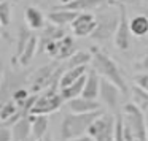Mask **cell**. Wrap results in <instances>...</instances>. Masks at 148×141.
Returning a JSON list of instances; mask_svg holds the SVG:
<instances>
[{
  "label": "cell",
  "mask_w": 148,
  "mask_h": 141,
  "mask_svg": "<svg viewBox=\"0 0 148 141\" xmlns=\"http://www.w3.org/2000/svg\"><path fill=\"white\" fill-rule=\"evenodd\" d=\"M91 54H92V59H91V64H92V70H96L103 79L110 81L112 84H115L121 94H127V84L124 81V76L121 73V68L118 67L115 60H113L110 56H107L105 52L99 51L97 48L91 49Z\"/></svg>",
  "instance_id": "6da1fadb"
},
{
  "label": "cell",
  "mask_w": 148,
  "mask_h": 141,
  "mask_svg": "<svg viewBox=\"0 0 148 141\" xmlns=\"http://www.w3.org/2000/svg\"><path fill=\"white\" fill-rule=\"evenodd\" d=\"M102 109L100 111H94V113H83V114H78V113H67L62 119L61 124V136L64 141L73 140V138H80L84 136L88 133V128L89 125L102 114Z\"/></svg>",
  "instance_id": "7a4b0ae2"
},
{
  "label": "cell",
  "mask_w": 148,
  "mask_h": 141,
  "mask_svg": "<svg viewBox=\"0 0 148 141\" xmlns=\"http://www.w3.org/2000/svg\"><path fill=\"white\" fill-rule=\"evenodd\" d=\"M64 71V65H59L58 62H51V64H46L43 67L37 68L29 78L30 92L40 94L51 86H59V81H61V76Z\"/></svg>",
  "instance_id": "3957f363"
},
{
  "label": "cell",
  "mask_w": 148,
  "mask_h": 141,
  "mask_svg": "<svg viewBox=\"0 0 148 141\" xmlns=\"http://www.w3.org/2000/svg\"><path fill=\"white\" fill-rule=\"evenodd\" d=\"M119 5H113V7H107V11L100 13L96 16L97 24L94 32L91 33V38L96 41H107V40L113 38L116 32V27L119 22Z\"/></svg>",
  "instance_id": "277c9868"
},
{
  "label": "cell",
  "mask_w": 148,
  "mask_h": 141,
  "mask_svg": "<svg viewBox=\"0 0 148 141\" xmlns=\"http://www.w3.org/2000/svg\"><path fill=\"white\" fill-rule=\"evenodd\" d=\"M123 117L135 140L147 141V119L145 113L138 106H135L134 103H126L123 106Z\"/></svg>",
  "instance_id": "5b68a950"
},
{
  "label": "cell",
  "mask_w": 148,
  "mask_h": 141,
  "mask_svg": "<svg viewBox=\"0 0 148 141\" xmlns=\"http://www.w3.org/2000/svg\"><path fill=\"white\" fill-rule=\"evenodd\" d=\"M58 87L59 86H51L46 90L40 92V95L37 97L35 103H34L32 109H30V114L48 116V114H51V113L58 111V109L64 105V98H62L61 94L58 92Z\"/></svg>",
  "instance_id": "8992f818"
},
{
  "label": "cell",
  "mask_w": 148,
  "mask_h": 141,
  "mask_svg": "<svg viewBox=\"0 0 148 141\" xmlns=\"http://www.w3.org/2000/svg\"><path fill=\"white\" fill-rule=\"evenodd\" d=\"M88 136L92 141H113L115 135V116L102 113L88 128Z\"/></svg>",
  "instance_id": "52a82bcc"
},
{
  "label": "cell",
  "mask_w": 148,
  "mask_h": 141,
  "mask_svg": "<svg viewBox=\"0 0 148 141\" xmlns=\"http://www.w3.org/2000/svg\"><path fill=\"white\" fill-rule=\"evenodd\" d=\"M27 81V73H18L13 70L3 71V78L0 83V108L3 103H7L8 100H11L13 92L19 87H24L23 84H26Z\"/></svg>",
  "instance_id": "ba28073f"
},
{
  "label": "cell",
  "mask_w": 148,
  "mask_h": 141,
  "mask_svg": "<svg viewBox=\"0 0 148 141\" xmlns=\"http://www.w3.org/2000/svg\"><path fill=\"white\" fill-rule=\"evenodd\" d=\"M115 46L119 51H127L131 48V40H132V33H131V27H129V18H127V11H126L124 5H119V22L115 32Z\"/></svg>",
  "instance_id": "9c48e42d"
},
{
  "label": "cell",
  "mask_w": 148,
  "mask_h": 141,
  "mask_svg": "<svg viewBox=\"0 0 148 141\" xmlns=\"http://www.w3.org/2000/svg\"><path fill=\"white\" fill-rule=\"evenodd\" d=\"M96 16L91 11H83V13H78L75 21L70 24V27L75 37H91V33L96 29Z\"/></svg>",
  "instance_id": "30bf717a"
},
{
  "label": "cell",
  "mask_w": 148,
  "mask_h": 141,
  "mask_svg": "<svg viewBox=\"0 0 148 141\" xmlns=\"http://www.w3.org/2000/svg\"><path fill=\"white\" fill-rule=\"evenodd\" d=\"M119 2H113V0H72L65 5H61L65 10H72L77 13H83V11H92L99 10V8H107L118 5Z\"/></svg>",
  "instance_id": "8fae6325"
},
{
  "label": "cell",
  "mask_w": 148,
  "mask_h": 141,
  "mask_svg": "<svg viewBox=\"0 0 148 141\" xmlns=\"http://www.w3.org/2000/svg\"><path fill=\"white\" fill-rule=\"evenodd\" d=\"M119 95H121V90L112 84L107 79H100V92H99V98L102 100L103 105H107L110 109H116L119 103Z\"/></svg>",
  "instance_id": "7c38bea8"
},
{
  "label": "cell",
  "mask_w": 148,
  "mask_h": 141,
  "mask_svg": "<svg viewBox=\"0 0 148 141\" xmlns=\"http://www.w3.org/2000/svg\"><path fill=\"white\" fill-rule=\"evenodd\" d=\"M64 27H59V26H54V24H46L45 27L42 29V33L38 35V52H42L45 49V46L51 41H58L61 40L62 37H65Z\"/></svg>",
  "instance_id": "4fadbf2b"
},
{
  "label": "cell",
  "mask_w": 148,
  "mask_h": 141,
  "mask_svg": "<svg viewBox=\"0 0 148 141\" xmlns=\"http://www.w3.org/2000/svg\"><path fill=\"white\" fill-rule=\"evenodd\" d=\"M67 106L70 109V113H94V111H100V103L97 100H91V98H84V97H77L73 100H69Z\"/></svg>",
  "instance_id": "5bb4252c"
},
{
  "label": "cell",
  "mask_w": 148,
  "mask_h": 141,
  "mask_svg": "<svg viewBox=\"0 0 148 141\" xmlns=\"http://www.w3.org/2000/svg\"><path fill=\"white\" fill-rule=\"evenodd\" d=\"M100 75L96 70H88L86 75V83H84V89L81 97L84 98H91V100H97L99 98V92H100Z\"/></svg>",
  "instance_id": "9a60e30c"
},
{
  "label": "cell",
  "mask_w": 148,
  "mask_h": 141,
  "mask_svg": "<svg viewBox=\"0 0 148 141\" xmlns=\"http://www.w3.org/2000/svg\"><path fill=\"white\" fill-rule=\"evenodd\" d=\"M77 16H78L77 11L65 10V8H62V7H56V10H53V11L48 13L46 19H48L51 24H54V26L64 27V26H67V24L73 22Z\"/></svg>",
  "instance_id": "2e32d148"
},
{
  "label": "cell",
  "mask_w": 148,
  "mask_h": 141,
  "mask_svg": "<svg viewBox=\"0 0 148 141\" xmlns=\"http://www.w3.org/2000/svg\"><path fill=\"white\" fill-rule=\"evenodd\" d=\"M24 21H26V26L30 30H42L46 26V18L42 13V10H38L37 7H26L24 10Z\"/></svg>",
  "instance_id": "e0dca14e"
},
{
  "label": "cell",
  "mask_w": 148,
  "mask_h": 141,
  "mask_svg": "<svg viewBox=\"0 0 148 141\" xmlns=\"http://www.w3.org/2000/svg\"><path fill=\"white\" fill-rule=\"evenodd\" d=\"M11 133H13L14 141H27L32 135V124H30V116L21 117L16 124L11 125Z\"/></svg>",
  "instance_id": "ac0fdd59"
},
{
  "label": "cell",
  "mask_w": 148,
  "mask_h": 141,
  "mask_svg": "<svg viewBox=\"0 0 148 141\" xmlns=\"http://www.w3.org/2000/svg\"><path fill=\"white\" fill-rule=\"evenodd\" d=\"M86 75H84V76H81L80 79L75 81L73 84H70V86L59 89V94H61V97L64 98V102H69V100L77 98V97H81L83 89H84V83H86Z\"/></svg>",
  "instance_id": "d6986e66"
},
{
  "label": "cell",
  "mask_w": 148,
  "mask_h": 141,
  "mask_svg": "<svg viewBox=\"0 0 148 141\" xmlns=\"http://www.w3.org/2000/svg\"><path fill=\"white\" fill-rule=\"evenodd\" d=\"M86 73H88V65H83V67H75V68H67V70L62 73V76H61V81H59V89L73 84L75 81H78L81 76H84Z\"/></svg>",
  "instance_id": "ffe728a7"
},
{
  "label": "cell",
  "mask_w": 148,
  "mask_h": 141,
  "mask_svg": "<svg viewBox=\"0 0 148 141\" xmlns=\"http://www.w3.org/2000/svg\"><path fill=\"white\" fill-rule=\"evenodd\" d=\"M129 27H131V33L134 37H142L148 35V18L147 14H137V16L129 19Z\"/></svg>",
  "instance_id": "44dd1931"
},
{
  "label": "cell",
  "mask_w": 148,
  "mask_h": 141,
  "mask_svg": "<svg viewBox=\"0 0 148 141\" xmlns=\"http://www.w3.org/2000/svg\"><path fill=\"white\" fill-rule=\"evenodd\" d=\"M37 51H38V35H32L29 40V43L26 45V49L23 51L21 57L18 59V64L21 67H27L32 62V59L35 57Z\"/></svg>",
  "instance_id": "7402d4cb"
},
{
  "label": "cell",
  "mask_w": 148,
  "mask_h": 141,
  "mask_svg": "<svg viewBox=\"0 0 148 141\" xmlns=\"http://www.w3.org/2000/svg\"><path fill=\"white\" fill-rule=\"evenodd\" d=\"M77 52V43H75L72 35H65L59 40V51H58V60L69 59Z\"/></svg>",
  "instance_id": "603a6c76"
},
{
  "label": "cell",
  "mask_w": 148,
  "mask_h": 141,
  "mask_svg": "<svg viewBox=\"0 0 148 141\" xmlns=\"http://www.w3.org/2000/svg\"><path fill=\"white\" fill-rule=\"evenodd\" d=\"M30 124H32V135L37 140H43V136L46 135L48 130V116H42V114H30Z\"/></svg>",
  "instance_id": "cb8c5ba5"
},
{
  "label": "cell",
  "mask_w": 148,
  "mask_h": 141,
  "mask_svg": "<svg viewBox=\"0 0 148 141\" xmlns=\"http://www.w3.org/2000/svg\"><path fill=\"white\" fill-rule=\"evenodd\" d=\"M32 35H34L32 30H30L26 24L19 26V29H18V40H16V52H14V57H13L14 62H18V59L21 57V54H23V51L26 49V45L29 43V40Z\"/></svg>",
  "instance_id": "d4e9b609"
},
{
  "label": "cell",
  "mask_w": 148,
  "mask_h": 141,
  "mask_svg": "<svg viewBox=\"0 0 148 141\" xmlns=\"http://www.w3.org/2000/svg\"><path fill=\"white\" fill-rule=\"evenodd\" d=\"M131 95H132V103H134L135 106H138L143 113L145 111L148 113V92L147 90H143L140 86L135 84L131 89Z\"/></svg>",
  "instance_id": "484cf974"
},
{
  "label": "cell",
  "mask_w": 148,
  "mask_h": 141,
  "mask_svg": "<svg viewBox=\"0 0 148 141\" xmlns=\"http://www.w3.org/2000/svg\"><path fill=\"white\" fill-rule=\"evenodd\" d=\"M92 59V54L88 51H77L72 57L67 59V68H75V67H83L88 65Z\"/></svg>",
  "instance_id": "4316f807"
},
{
  "label": "cell",
  "mask_w": 148,
  "mask_h": 141,
  "mask_svg": "<svg viewBox=\"0 0 148 141\" xmlns=\"http://www.w3.org/2000/svg\"><path fill=\"white\" fill-rule=\"evenodd\" d=\"M18 111H19V106H18L13 100H8L7 103H3L2 108H0V124L8 121L10 117H13Z\"/></svg>",
  "instance_id": "83f0119b"
},
{
  "label": "cell",
  "mask_w": 148,
  "mask_h": 141,
  "mask_svg": "<svg viewBox=\"0 0 148 141\" xmlns=\"http://www.w3.org/2000/svg\"><path fill=\"white\" fill-rule=\"evenodd\" d=\"M11 16H13V8H11V3L8 0L2 2L0 3V22H2V27H8L11 22Z\"/></svg>",
  "instance_id": "f1b7e54d"
},
{
  "label": "cell",
  "mask_w": 148,
  "mask_h": 141,
  "mask_svg": "<svg viewBox=\"0 0 148 141\" xmlns=\"http://www.w3.org/2000/svg\"><path fill=\"white\" fill-rule=\"evenodd\" d=\"M113 141H126L124 136V117L121 113L115 114V135H113Z\"/></svg>",
  "instance_id": "f546056e"
},
{
  "label": "cell",
  "mask_w": 148,
  "mask_h": 141,
  "mask_svg": "<svg viewBox=\"0 0 148 141\" xmlns=\"http://www.w3.org/2000/svg\"><path fill=\"white\" fill-rule=\"evenodd\" d=\"M30 97V94H29V90L26 89V87H19V89H16L13 92V97H11V100H13L14 103H16L18 106H21V105H24L26 103V100Z\"/></svg>",
  "instance_id": "4dcf8cb0"
},
{
  "label": "cell",
  "mask_w": 148,
  "mask_h": 141,
  "mask_svg": "<svg viewBox=\"0 0 148 141\" xmlns=\"http://www.w3.org/2000/svg\"><path fill=\"white\" fill-rule=\"evenodd\" d=\"M134 68L137 71H143V73H148V49L137 59V62L134 64Z\"/></svg>",
  "instance_id": "1f68e13d"
},
{
  "label": "cell",
  "mask_w": 148,
  "mask_h": 141,
  "mask_svg": "<svg viewBox=\"0 0 148 141\" xmlns=\"http://www.w3.org/2000/svg\"><path fill=\"white\" fill-rule=\"evenodd\" d=\"M135 84L140 86L143 90H147V92H148V73L137 75V76H135Z\"/></svg>",
  "instance_id": "d6a6232c"
},
{
  "label": "cell",
  "mask_w": 148,
  "mask_h": 141,
  "mask_svg": "<svg viewBox=\"0 0 148 141\" xmlns=\"http://www.w3.org/2000/svg\"><path fill=\"white\" fill-rule=\"evenodd\" d=\"M0 141H13V133L10 127H0Z\"/></svg>",
  "instance_id": "836d02e7"
},
{
  "label": "cell",
  "mask_w": 148,
  "mask_h": 141,
  "mask_svg": "<svg viewBox=\"0 0 148 141\" xmlns=\"http://www.w3.org/2000/svg\"><path fill=\"white\" fill-rule=\"evenodd\" d=\"M69 141H92V138H89L88 135L84 136H80V138H73V140H69Z\"/></svg>",
  "instance_id": "e575fe53"
},
{
  "label": "cell",
  "mask_w": 148,
  "mask_h": 141,
  "mask_svg": "<svg viewBox=\"0 0 148 141\" xmlns=\"http://www.w3.org/2000/svg\"><path fill=\"white\" fill-rule=\"evenodd\" d=\"M3 65H2V62H0V83H2V78H3Z\"/></svg>",
  "instance_id": "d590c367"
},
{
  "label": "cell",
  "mask_w": 148,
  "mask_h": 141,
  "mask_svg": "<svg viewBox=\"0 0 148 141\" xmlns=\"http://www.w3.org/2000/svg\"><path fill=\"white\" fill-rule=\"evenodd\" d=\"M43 141H54V140H53L51 136H46V135H45V136H43Z\"/></svg>",
  "instance_id": "8d00e7d4"
},
{
  "label": "cell",
  "mask_w": 148,
  "mask_h": 141,
  "mask_svg": "<svg viewBox=\"0 0 148 141\" xmlns=\"http://www.w3.org/2000/svg\"><path fill=\"white\" fill-rule=\"evenodd\" d=\"M145 119H147V141H148V113H147V116H145Z\"/></svg>",
  "instance_id": "74e56055"
},
{
  "label": "cell",
  "mask_w": 148,
  "mask_h": 141,
  "mask_svg": "<svg viewBox=\"0 0 148 141\" xmlns=\"http://www.w3.org/2000/svg\"><path fill=\"white\" fill-rule=\"evenodd\" d=\"M59 2H61L62 5H65V3H69V2H72V0H59Z\"/></svg>",
  "instance_id": "f35d334b"
},
{
  "label": "cell",
  "mask_w": 148,
  "mask_h": 141,
  "mask_svg": "<svg viewBox=\"0 0 148 141\" xmlns=\"http://www.w3.org/2000/svg\"><path fill=\"white\" fill-rule=\"evenodd\" d=\"M113 2H119V3H124V2H127V0H113Z\"/></svg>",
  "instance_id": "ab89813d"
},
{
  "label": "cell",
  "mask_w": 148,
  "mask_h": 141,
  "mask_svg": "<svg viewBox=\"0 0 148 141\" xmlns=\"http://www.w3.org/2000/svg\"><path fill=\"white\" fill-rule=\"evenodd\" d=\"M127 2H131V3H134V2H138V0H127Z\"/></svg>",
  "instance_id": "60d3db41"
},
{
  "label": "cell",
  "mask_w": 148,
  "mask_h": 141,
  "mask_svg": "<svg viewBox=\"0 0 148 141\" xmlns=\"http://www.w3.org/2000/svg\"><path fill=\"white\" fill-rule=\"evenodd\" d=\"M145 14H147V18H148V11H147V13H145Z\"/></svg>",
  "instance_id": "b9f144b4"
},
{
  "label": "cell",
  "mask_w": 148,
  "mask_h": 141,
  "mask_svg": "<svg viewBox=\"0 0 148 141\" xmlns=\"http://www.w3.org/2000/svg\"><path fill=\"white\" fill-rule=\"evenodd\" d=\"M2 2H5V0H0V3H2Z\"/></svg>",
  "instance_id": "7bdbcfd3"
},
{
  "label": "cell",
  "mask_w": 148,
  "mask_h": 141,
  "mask_svg": "<svg viewBox=\"0 0 148 141\" xmlns=\"http://www.w3.org/2000/svg\"><path fill=\"white\" fill-rule=\"evenodd\" d=\"M37 141H43V140H37Z\"/></svg>",
  "instance_id": "ee69618b"
},
{
  "label": "cell",
  "mask_w": 148,
  "mask_h": 141,
  "mask_svg": "<svg viewBox=\"0 0 148 141\" xmlns=\"http://www.w3.org/2000/svg\"><path fill=\"white\" fill-rule=\"evenodd\" d=\"M0 27H2V22H0Z\"/></svg>",
  "instance_id": "f6af8a7d"
},
{
  "label": "cell",
  "mask_w": 148,
  "mask_h": 141,
  "mask_svg": "<svg viewBox=\"0 0 148 141\" xmlns=\"http://www.w3.org/2000/svg\"><path fill=\"white\" fill-rule=\"evenodd\" d=\"M27 141H29V140H27Z\"/></svg>",
  "instance_id": "bcb514c9"
}]
</instances>
